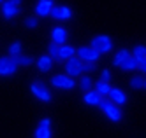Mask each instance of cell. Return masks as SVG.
<instances>
[{
    "label": "cell",
    "mask_w": 146,
    "mask_h": 138,
    "mask_svg": "<svg viewBox=\"0 0 146 138\" xmlns=\"http://www.w3.org/2000/svg\"><path fill=\"white\" fill-rule=\"evenodd\" d=\"M90 47H93L95 51L100 52V56L104 54H109V52L113 51V40L109 35H95V37H92L90 40Z\"/></svg>",
    "instance_id": "1"
},
{
    "label": "cell",
    "mask_w": 146,
    "mask_h": 138,
    "mask_svg": "<svg viewBox=\"0 0 146 138\" xmlns=\"http://www.w3.org/2000/svg\"><path fill=\"white\" fill-rule=\"evenodd\" d=\"M99 109H100V110L104 112V115H106L109 121H113V122H120L121 117H123L121 107H118V105L111 103L108 98H104V100H102V103L99 105Z\"/></svg>",
    "instance_id": "2"
},
{
    "label": "cell",
    "mask_w": 146,
    "mask_h": 138,
    "mask_svg": "<svg viewBox=\"0 0 146 138\" xmlns=\"http://www.w3.org/2000/svg\"><path fill=\"white\" fill-rule=\"evenodd\" d=\"M21 4L23 0H5L0 5V12H2L4 19H14L16 16H19L21 12Z\"/></svg>",
    "instance_id": "3"
},
{
    "label": "cell",
    "mask_w": 146,
    "mask_h": 138,
    "mask_svg": "<svg viewBox=\"0 0 146 138\" xmlns=\"http://www.w3.org/2000/svg\"><path fill=\"white\" fill-rule=\"evenodd\" d=\"M49 84L56 89H64V91H70L74 89L78 86V80L76 79H70L69 75H65V73H56V75H53L49 79Z\"/></svg>",
    "instance_id": "4"
},
{
    "label": "cell",
    "mask_w": 146,
    "mask_h": 138,
    "mask_svg": "<svg viewBox=\"0 0 146 138\" xmlns=\"http://www.w3.org/2000/svg\"><path fill=\"white\" fill-rule=\"evenodd\" d=\"M64 73H65V75H69L70 79H76L78 80L83 75V61L78 56L70 58L69 61L64 63Z\"/></svg>",
    "instance_id": "5"
},
{
    "label": "cell",
    "mask_w": 146,
    "mask_h": 138,
    "mask_svg": "<svg viewBox=\"0 0 146 138\" xmlns=\"http://www.w3.org/2000/svg\"><path fill=\"white\" fill-rule=\"evenodd\" d=\"M76 56L83 63H97L100 60V52L95 51L93 47H90V46H81V47H78Z\"/></svg>",
    "instance_id": "6"
},
{
    "label": "cell",
    "mask_w": 146,
    "mask_h": 138,
    "mask_svg": "<svg viewBox=\"0 0 146 138\" xmlns=\"http://www.w3.org/2000/svg\"><path fill=\"white\" fill-rule=\"evenodd\" d=\"M30 91H32V94L40 100V101H44V103H49L51 100H53V94L49 93V89L44 86L42 82H34L32 86H30Z\"/></svg>",
    "instance_id": "7"
},
{
    "label": "cell",
    "mask_w": 146,
    "mask_h": 138,
    "mask_svg": "<svg viewBox=\"0 0 146 138\" xmlns=\"http://www.w3.org/2000/svg\"><path fill=\"white\" fill-rule=\"evenodd\" d=\"M18 72V67L11 56H0V77H11Z\"/></svg>",
    "instance_id": "8"
},
{
    "label": "cell",
    "mask_w": 146,
    "mask_h": 138,
    "mask_svg": "<svg viewBox=\"0 0 146 138\" xmlns=\"http://www.w3.org/2000/svg\"><path fill=\"white\" fill-rule=\"evenodd\" d=\"M72 16H74V12L69 5H55L49 14V18H53L55 21H69Z\"/></svg>",
    "instance_id": "9"
},
{
    "label": "cell",
    "mask_w": 146,
    "mask_h": 138,
    "mask_svg": "<svg viewBox=\"0 0 146 138\" xmlns=\"http://www.w3.org/2000/svg\"><path fill=\"white\" fill-rule=\"evenodd\" d=\"M67 39H69L67 28H64V26H55L53 30H51V42L56 44L58 47L64 46V44H67Z\"/></svg>",
    "instance_id": "10"
},
{
    "label": "cell",
    "mask_w": 146,
    "mask_h": 138,
    "mask_svg": "<svg viewBox=\"0 0 146 138\" xmlns=\"http://www.w3.org/2000/svg\"><path fill=\"white\" fill-rule=\"evenodd\" d=\"M55 4H53V0H37V4H35V16L37 18H48L51 14V10H53Z\"/></svg>",
    "instance_id": "11"
},
{
    "label": "cell",
    "mask_w": 146,
    "mask_h": 138,
    "mask_svg": "<svg viewBox=\"0 0 146 138\" xmlns=\"http://www.w3.org/2000/svg\"><path fill=\"white\" fill-rule=\"evenodd\" d=\"M108 100L114 105H118V107H121V105L127 103V93L120 88H111V91L108 94Z\"/></svg>",
    "instance_id": "12"
},
{
    "label": "cell",
    "mask_w": 146,
    "mask_h": 138,
    "mask_svg": "<svg viewBox=\"0 0 146 138\" xmlns=\"http://www.w3.org/2000/svg\"><path fill=\"white\" fill-rule=\"evenodd\" d=\"M78 52V47H74L72 44H64L58 47V61H69L70 58H74Z\"/></svg>",
    "instance_id": "13"
},
{
    "label": "cell",
    "mask_w": 146,
    "mask_h": 138,
    "mask_svg": "<svg viewBox=\"0 0 146 138\" xmlns=\"http://www.w3.org/2000/svg\"><path fill=\"white\" fill-rule=\"evenodd\" d=\"M35 65H37V70H39L40 73H49L51 70H53V67H55V61L51 60L48 54H42V56L37 58Z\"/></svg>",
    "instance_id": "14"
},
{
    "label": "cell",
    "mask_w": 146,
    "mask_h": 138,
    "mask_svg": "<svg viewBox=\"0 0 146 138\" xmlns=\"http://www.w3.org/2000/svg\"><path fill=\"white\" fill-rule=\"evenodd\" d=\"M102 96L95 91V89H90V91H86L85 94H83V101H85L86 105H90V107H99V105L102 103Z\"/></svg>",
    "instance_id": "15"
},
{
    "label": "cell",
    "mask_w": 146,
    "mask_h": 138,
    "mask_svg": "<svg viewBox=\"0 0 146 138\" xmlns=\"http://www.w3.org/2000/svg\"><path fill=\"white\" fill-rule=\"evenodd\" d=\"M132 54H130V51L129 49H118L116 52H114V56H113V67H118V68H121V65L125 61H127L129 58H130Z\"/></svg>",
    "instance_id": "16"
},
{
    "label": "cell",
    "mask_w": 146,
    "mask_h": 138,
    "mask_svg": "<svg viewBox=\"0 0 146 138\" xmlns=\"http://www.w3.org/2000/svg\"><path fill=\"white\" fill-rule=\"evenodd\" d=\"M93 80L92 79V75H86V73H83V75L78 79V86H79V89L83 91V93H86V91H90V89H93Z\"/></svg>",
    "instance_id": "17"
},
{
    "label": "cell",
    "mask_w": 146,
    "mask_h": 138,
    "mask_svg": "<svg viewBox=\"0 0 146 138\" xmlns=\"http://www.w3.org/2000/svg\"><path fill=\"white\" fill-rule=\"evenodd\" d=\"M93 89H95L102 98H108V94H109V91H111V84L109 82H104V80H95L93 82Z\"/></svg>",
    "instance_id": "18"
},
{
    "label": "cell",
    "mask_w": 146,
    "mask_h": 138,
    "mask_svg": "<svg viewBox=\"0 0 146 138\" xmlns=\"http://www.w3.org/2000/svg\"><path fill=\"white\" fill-rule=\"evenodd\" d=\"M130 54H132V58L141 65V63H144V58H146V46H135V47L130 51Z\"/></svg>",
    "instance_id": "19"
},
{
    "label": "cell",
    "mask_w": 146,
    "mask_h": 138,
    "mask_svg": "<svg viewBox=\"0 0 146 138\" xmlns=\"http://www.w3.org/2000/svg\"><path fill=\"white\" fill-rule=\"evenodd\" d=\"M14 63H16V67H30V65H34V58L32 56H25V54H19V56H14L13 58Z\"/></svg>",
    "instance_id": "20"
},
{
    "label": "cell",
    "mask_w": 146,
    "mask_h": 138,
    "mask_svg": "<svg viewBox=\"0 0 146 138\" xmlns=\"http://www.w3.org/2000/svg\"><path fill=\"white\" fill-rule=\"evenodd\" d=\"M21 49H23V46H21V42H19V40L13 42V44L9 46V56H11V58L19 56V54H21Z\"/></svg>",
    "instance_id": "21"
},
{
    "label": "cell",
    "mask_w": 146,
    "mask_h": 138,
    "mask_svg": "<svg viewBox=\"0 0 146 138\" xmlns=\"http://www.w3.org/2000/svg\"><path fill=\"white\" fill-rule=\"evenodd\" d=\"M130 88L132 89H143L144 88V77L143 75H134V77H130Z\"/></svg>",
    "instance_id": "22"
},
{
    "label": "cell",
    "mask_w": 146,
    "mask_h": 138,
    "mask_svg": "<svg viewBox=\"0 0 146 138\" xmlns=\"http://www.w3.org/2000/svg\"><path fill=\"white\" fill-rule=\"evenodd\" d=\"M137 67H139V63L130 56V58L121 65V70H125V72H134V70H137Z\"/></svg>",
    "instance_id": "23"
},
{
    "label": "cell",
    "mask_w": 146,
    "mask_h": 138,
    "mask_svg": "<svg viewBox=\"0 0 146 138\" xmlns=\"http://www.w3.org/2000/svg\"><path fill=\"white\" fill-rule=\"evenodd\" d=\"M46 54L51 58V60H53V61H58V46L56 44H53V42H49V44H48V47H46Z\"/></svg>",
    "instance_id": "24"
},
{
    "label": "cell",
    "mask_w": 146,
    "mask_h": 138,
    "mask_svg": "<svg viewBox=\"0 0 146 138\" xmlns=\"http://www.w3.org/2000/svg\"><path fill=\"white\" fill-rule=\"evenodd\" d=\"M35 138H53L51 128H40V126H37V129H35Z\"/></svg>",
    "instance_id": "25"
},
{
    "label": "cell",
    "mask_w": 146,
    "mask_h": 138,
    "mask_svg": "<svg viewBox=\"0 0 146 138\" xmlns=\"http://www.w3.org/2000/svg\"><path fill=\"white\" fill-rule=\"evenodd\" d=\"M37 26H39V18H37V16H30V18L25 19V28H28V30H35Z\"/></svg>",
    "instance_id": "26"
},
{
    "label": "cell",
    "mask_w": 146,
    "mask_h": 138,
    "mask_svg": "<svg viewBox=\"0 0 146 138\" xmlns=\"http://www.w3.org/2000/svg\"><path fill=\"white\" fill-rule=\"evenodd\" d=\"M93 70H95V63H83V73L90 75Z\"/></svg>",
    "instance_id": "27"
},
{
    "label": "cell",
    "mask_w": 146,
    "mask_h": 138,
    "mask_svg": "<svg viewBox=\"0 0 146 138\" xmlns=\"http://www.w3.org/2000/svg\"><path fill=\"white\" fill-rule=\"evenodd\" d=\"M100 80H104V82H109L111 80V70H108V68H104L102 72H100V77H99Z\"/></svg>",
    "instance_id": "28"
},
{
    "label": "cell",
    "mask_w": 146,
    "mask_h": 138,
    "mask_svg": "<svg viewBox=\"0 0 146 138\" xmlns=\"http://www.w3.org/2000/svg\"><path fill=\"white\" fill-rule=\"evenodd\" d=\"M39 126H40V128H49V126H51V119H48V117L40 119L39 121Z\"/></svg>",
    "instance_id": "29"
},
{
    "label": "cell",
    "mask_w": 146,
    "mask_h": 138,
    "mask_svg": "<svg viewBox=\"0 0 146 138\" xmlns=\"http://www.w3.org/2000/svg\"><path fill=\"white\" fill-rule=\"evenodd\" d=\"M4 2H5V0H0V5H2V4H4Z\"/></svg>",
    "instance_id": "30"
},
{
    "label": "cell",
    "mask_w": 146,
    "mask_h": 138,
    "mask_svg": "<svg viewBox=\"0 0 146 138\" xmlns=\"http://www.w3.org/2000/svg\"><path fill=\"white\" fill-rule=\"evenodd\" d=\"M144 88H146V77H144Z\"/></svg>",
    "instance_id": "31"
},
{
    "label": "cell",
    "mask_w": 146,
    "mask_h": 138,
    "mask_svg": "<svg viewBox=\"0 0 146 138\" xmlns=\"http://www.w3.org/2000/svg\"><path fill=\"white\" fill-rule=\"evenodd\" d=\"M144 63H146V58H144Z\"/></svg>",
    "instance_id": "32"
}]
</instances>
